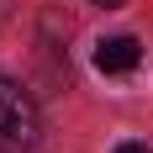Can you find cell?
<instances>
[{
	"label": "cell",
	"instance_id": "cell-1",
	"mask_svg": "<svg viewBox=\"0 0 153 153\" xmlns=\"http://www.w3.org/2000/svg\"><path fill=\"white\" fill-rule=\"evenodd\" d=\"M42 137V111L16 79L0 74V153H32Z\"/></svg>",
	"mask_w": 153,
	"mask_h": 153
},
{
	"label": "cell",
	"instance_id": "cell-2",
	"mask_svg": "<svg viewBox=\"0 0 153 153\" xmlns=\"http://www.w3.org/2000/svg\"><path fill=\"white\" fill-rule=\"evenodd\" d=\"M143 63V42L137 37H100V42H95V69H100V74H132V69H137Z\"/></svg>",
	"mask_w": 153,
	"mask_h": 153
},
{
	"label": "cell",
	"instance_id": "cell-3",
	"mask_svg": "<svg viewBox=\"0 0 153 153\" xmlns=\"http://www.w3.org/2000/svg\"><path fill=\"white\" fill-rule=\"evenodd\" d=\"M116 153H148V143H116Z\"/></svg>",
	"mask_w": 153,
	"mask_h": 153
},
{
	"label": "cell",
	"instance_id": "cell-4",
	"mask_svg": "<svg viewBox=\"0 0 153 153\" xmlns=\"http://www.w3.org/2000/svg\"><path fill=\"white\" fill-rule=\"evenodd\" d=\"M95 5H106V11H116V5H127V0H95Z\"/></svg>",
	"mask_w": 153,
	"mask_h": 153
}]
</instances>
